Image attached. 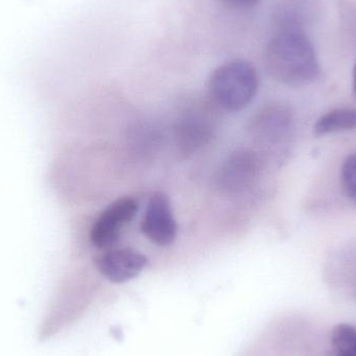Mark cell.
<instances>
[{
	"instance_id": "cell-1",
	"label": "cell",
	"mask_w": 356,
	"mask_h": 356,
	"mask_svg": "<svg viewBox=\"0 0 356 356\" xmlns=\"http://www.w3.org/2000/svg\"><path fill=\"white\" fill-rule=\"evenodd\" d=\"M265 67L272 79L290 87H302L320 74L315 48L305 31H278L265 50Z\"/></svg>"
},
{
	"instance_id": "cell-2",
	"label": "cell",
	"mask_w": 356,
	"mask_h": 356,
	"mask_svg": "<svg viewBox=\"0 0 356 356\" xmlns=\"http://www.w3.org/2000/svg\"><path fill=\"white\" fill-rule=\"evenodd\" d=\"M209 91L218 108L226 112H240L254 99L259 91V75L247 60H229L211 73Z\"/></svg>"
},
{
	"instance_id": "cell-3",
	"label": "cell",
	"mask_w": 356,
	"mask_h": 356,
	"mask_svg": "<svg viewBox=\"0 0 356 356\" xmlns=\"http://www.w3.org/2000/svg\"><path fill=\"white\" fill-rule=\"evenodd\" d=\"M263 166V158L257 150L238 148L220 165L216 186L228 196L244 194L257 184Z\"/></svg>"
},
{
	"instance_id": "cell-4",
	"label": "cell",
	"mask_w": 356,
	"mask_h": 356,
	"mask_svg": "<svg viewBox=\"0 0 356 356\" xmlns=\"http://www.w3.org/2000/svg\"><path fill=\"white\" fill-rule=\"evenodd\" d=\"M293 113L284 104H269L255 113L248 131L253 142L263 150L284 145L293 129Z\"/></svg>"
},
{
	"instance_id": "cell-5",
	"label": "cell",
	"mask_w": 356,
	"mask_h": 356,
	"mask_svg": "<svg viewBox=\"0 0 356 356\" xmlns=\"http://www.w3.org/2000/svg\"><path fill=\"white\" fill-rule=\"evenodd\" d=\"M138 211L139 203L133 197H122L111 203L92 226V244L102 250L112 248L120 238L123 228L133 221Z\"/></svg>"
},
{
	"instance_id": "cell-6",
	"label": "cell",
	"mask_w": 356,
	"mask_h": 356,
	"mask_svg": "<svg viewBox=\"0 0 356 356\" xmlns=\"http://www.w3.org/2000/svg\"><path fill=\"white\" fill-rule=\"evenodd\" d=\"M144 236L158 246H169L177 236V223L170 199L165 193L156 192L150 196L142 220Z\"/></svg>"
},
{
	"instance_id": "cell-7",
	"label": "cell",
	"mask_w": 356,
	"mask_h": 356,
	"mask_svg": "<svg viewBox=\"0 0 356 356\" xmlns=\"http://www.w3.org/2000/svg\"><path fill=\"white\" fill-rule=\"evenodd\" d=\"M147 265V257L133 248L106 249L95 259L98 272L114 284L134 280Z\"/></svg>"
},
{
	"instance_id": "cell-8",
	"label": "cell",
	"mask_w": 356,
	"mask_h": 356,
	"mask_svg": "<svg viewBox=\"0 0 356 356\" xmlns=\"http://www.w3.org/2000/svg\"><path fill=\"white\" fill-rule=\"evenodd\" d=\"M209 111L195 106L186 111L177 120L175 138L184 152H197L207 145L216 134V122Z\"/></svg>"
},
{
	"instance_id": "cell-9",
	"label": "cell",
	"mask_w": 356,
	"mask_h": 356,
	"mask_svg": "<svg viewBox=\"0 0 356 356\" xmlns=\"http://www.w3.org/2000/svg\"><path fill=\"white\" fill-rule=\"evenodd\" d=\"M316 6L309 0H284L274 13V22L280 31H300L315 18Z\"/></svg>"
},
{
	"instance_id": "cell-10",
	"label": "cell",
	"mask_w": 356,
	"mask_h": 356,
	"mask_svg": "<svg viewBox=\"0 0 356 356\" xmlns=\"http://www.w3.org/2000/svg\"><path fill=\"white\" fill-rule=\"evenodd\" d=\"M356 129L355 108H336L323 115L314 125L315 137H324L332 134Z\"/></svg>"
},
{
	"instance_id": "cell-11",
	"label": "cell",
	"mask_w": 356,
	"mask_h": 356,
	"mask_svg": "<svg viewBox=\"0 0 356 356\" xmlns=\"http://www.w3.org/2000/svg\"><path fill=\"white\" fill-rule=\"evenodd\" d=\"M332 345L336 356H356V327L338 324L332 330Z\"/></svg>"
},
{
	"instance_id": "cell-12",
	"label": "cell",
	"mask_w": 356,
	"mask_h": 356,
	"mask_svg": "<svg viewBox=\"0 0 356 356\" xmlns=\"http://www.w3.org/2000/svg\"><path fill=\"white\" fill-rule=\"evenodd\" d=\"M341 184L347 198L356 205V152L347 156L343 163Z\"/></svg>"
},
{
	"instance_id": "cell-13",
	"label": "cell",
	"mask_w": 356,
	"mask_h": 356,
	"mask_svg": "<svg viewBox=\"0 0 356 356\" xmlns=\"http://www.w3.org/2000/svg\"><path fill=\"white\" fill-rule=\"evenodd\" d=\"M228 6L238 8H250L257 6L259 0H223Z\"/></svg>"
},
{
	"instance_id": "cell-14",
	"label": "cell",
	"mask_w": 356,
	"mask_h": 356,
	"mask_svg": "<svg viewBox=\"0 0 356 356\" xmlns=\"http://www.w3.org/2000/svg\"><path fill=\"white\" fill-rule=\"evenodd\" d=\"M353 95H355L356 99V63L355 68H353Z\"/></svg>"
}]
</instances>
